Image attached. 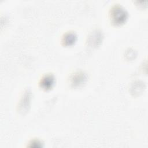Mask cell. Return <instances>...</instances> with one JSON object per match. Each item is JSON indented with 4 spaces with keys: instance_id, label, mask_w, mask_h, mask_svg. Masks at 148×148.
I'll return each instance as SVG.
<instances>
[{
    "instance_id": "3",
    "label": "cell",
    "mask_w": 148,
    "mask_h": 148,
    "mask_svg": "<svg viewBox=\"0 0 148 148\" xmlns=\"http://www.w3.org/2000/svg\"><path fill=\"white\" fill-rule=\"evenodd\" d=\"M75 36L74 35V34H68L66 36H65V42L68 43V44H71L73 42H75Z\"/></svg>"
},
{
    "instance_id": "2",
    "label": "cell",
    "mask_w": 148,
    "mask_h": 148,
    "mask_svg": "<svg viewBox=\"0 0 148 148\" xmlns=\"http://www.w3.org/2000/svg\"><path fill=\"white\" fill-rule=\"evenodd\" d=\"M54 83V77L52 76H46L43 78L41 82V86L45 88H49Z\"/></svg>"
},
{
    "instance_id": "1",
    "label": "cell",
    "mask_w": 148,
    "mask_h": 148,
    "mask_svg": "<svg viewBox=\"0 0 148 148\" xmlns=\"http://www.w3.org/2000/svg\"><path fill=\"white\" fill-rule=\"evenodd\" d=\"M112 18L116 24L123 23L127 18V13L120 7H116L112 12Z\"/></svg>"
}]
</instances>
